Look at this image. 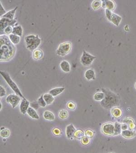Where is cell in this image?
<instances>
[{"label":"cell","mask_w":136,"mask_h":153,"mask_svg":"<svg viewBox=\"0 0 136 153\" xmlns=\"http://www.w3.org/2000/svg\"><path fill=\"white\" fill-rule=\"evenodd\" d=\"M102 7L104 8L108 9L110 11H113L115 8V4L113 1H102Z\"/></svg>","instance_id":"8fae6325"},{"label":"cell","mask_w":136,"mask_h":153,"mask_svg":"<svg viewBox=\"0 0 136 153\" xmlns=\"http://www.w3.org/2000/svg\"><path fill=\"white\" fill-rule=\"evenodd\" d=\"M102 2L101 1L94 0L92 3V8H93L94 10H97L100 8L101 7H102Z\"/></svg>","instance_id":"f546056e"},{"label":"cell","mask_w":136,"mask_h":153,"mask_svg":"<svg viewBox=\"0 0 136 153\" xmlns=\"http://www.w3.org/2000/svg\"><path fill=\"white\" fill-rule=\"evenodd\" d=\"M135 88H136V83H135Z\"/></svg>","instance_id":"bcb514c9"},{"label":"cell","mask_w":136,"mask_h":153,"mask_svg":"<svg viewBox=\"0 0 136 153\" xmlns=\"http://www.w3.org/2000/svg\"><path fill=\"white\" fill-rule=\"evenodd\" d=\"M25 41L26 48L33 51L38 49L41 44V39L38 35H30L25 36Z\"/></svg>","instance_id":"3957f363"},{"label":"cell","mask_w":136,"mask_h":153,"mask_svg":"<svg viewBox=\"0 0 136 153\" xmlns=\"http://www.w3.org/2000/svg\"><path fill=\"white\" fill-rule=\"evenodd\" d=\"M17 19H15L13 20H11L10 19L6 18H1L0 20V34L1 35H5L4 30L6 27L8 26H11L13 27L17 23Z\"/></svg>","instance_id":"52a82bcc"},{"label":"cell","mask_w":136,"mask_h":153,"mask_svg":"<svg viewBox=\"0 0 136 153\" xmlns=\"http://www.w3.org/2000/svg\"><path fill=\"white\" fill-rule=\"evenodd\" d=\"M85 136H87L90 139L92 138L94 135V132L91 129H87L85 131Z\"/></svg>","instance_id":"d6a6232c"},{"label":"cell","mask_w":136,"mask_h":153,"mask_svg":"<svg viewBox=\"0 0 136 153\" xmlns=\"http://www.w3.org/2000/svg\"><path fill=\"white\" fill-rule=\"evenodd\" d=\"M0 74L3 78L6 81L7 83L10 86V87L11 88V89L13 90L15 93H16V94L18 95L19 96L22 98V99L25 98V97L23 95L22 93H21L20 89L18 87V86L11 79L10 75L7 72L3 71H1Z\"/></svg>","instance_id":"277c9868"},{"label":"cell","mask_w":136,"mask_h":153,"mask_svg":"<svg viewBox=\"0 0 136 153\" xmlns=\"http://www.w3.org/2000/svg\"><path fill=\"white\" fill-rule=\"evenodd\" d=\"M128 129L130 130H134L136 125L134 123H131L128 124Z\"/></svg>","instance_id":"7bdbcfd3"},{"label":"cell","mask_w":136,"mask_h":153,"mask_svg":"<svg viewBox=\"0 0 136 153\" xmlns=\"http://www.w3.org/2000/svg\"><path fill=\"white\" fill-rule=\"evenodd\" d=\"M52 133L55 136H60L61 135V130L59 128L55 127L53 129Z\"/></svg>","instance_id":"d590c367"},{"label":"cell","mask_w":136,"mask_h":153,"mask_svg":"<svg viewBox=\"0 0 136 153\" xmlns=\"http://www.w3.org/2000/svg\"><path fill=\"white\" fill-rule=\"evenodd\" d=\"M121 127H122V131H124V130H128V124H126V123H123V124H121Z\"/></svg>","instance_id":"b9f144b4"},{"label":"cell","mask_w":136,"mask_h":153,"mask_svg":"<svg viewBox=\"0 0 136 153\" xmlns=\"http://www.w3.org/2000/svg\"><path fill=\"white\" fill-rule=\"evenodd\" d=\"M114 136H117L121 134L122 133V130L121 127V124L116 122L114 123Z\"/></svg>","instance_id":"484cf974"},{"label":"cell","mask_w":136,"mask_h":153,"mask_svg":"<svg viewBox=\"0 0 136 153\" xmlns=\"http://www.w3.org/2000/svg\"><path fill=\"white\" fill-rule=\"evenodd\" d=\"M123 123H126V124H129L130 123H134L133 120L131 118H127L123 120Z\"/></svg>","instance_id":"60d3db41"},{"label":"cell","mask_w":136,"mask_h":153,"mask_svg":"<svg viewBox=\"0 0 136 153\" xmlns=\"http://www.w3.org/2000/svg\"><path fill=\"white\" fill-rule=\"evenodd\" d=\"M27 114L30 117L34 119L38 120L40 119V116L36 111L33 108L29 107L27 111Z\"/></svg>","instance_id":"d6986e66"},{"label":"cell","mask_w":136,"mask_h":153,"mask_svg":"<svg viewBox=\"0 0 136 153\" xmlns=\"http://www.w3.org/2000/svg\"><path fill=\"white\" fill-rule=\"evenodd\" d=\"M105 93L104 92H98L94 95V98L96 101H102L105 98Z\"/></svg>","instance_id":"83f0119b"},{"label":"cell","mask_w":136,"mask_h":153,"mask_svg":"<svg viewBox=\"0 0 136 153\" xmlns=\"http://www.w3.org/2000/svg\"><path fill=\"white\" fill-rule=\"evenodd\" d=\"M8 37H9V39L10 40L11 42L15 45H18V44H19V43L20 42V37L19 36L11 34L9 35Z\"/></svg>","instance_id":"603a6c76"},{"label":"cell","mask_w":136,"mask_h":153,"mask_svg":"<svg viewBox=\"0 0 136 153\" xmlns=\"http://www.w3.org/2000/svg\"><path fill=\"white\" fill-rule=\"evenodd\" d=\"M122 20V17L115 13H112L111 16L110 21L115 26H118Z\"/></svg>","instance_id":"ac0fdd59"},{"label":"cell","mask_w":136,"mask_h":153,"mask_svg":"<svg viewBox=\"0 0 136 153\" xmlns=\"http://www.w3.org/2000/svg\"><path fill=\"white\" fill-rule=\"evenodd\" d=\"M6 95V91L4 87L2 86H0V97H2Z\"/></svg>","instance_id":"74e56055"},{"label":"cell","mask_w":136,"mask_h":153,"mask_svg":"<svg viewBox=\"0 0 136 153\" xmlns=\"http://www.w3.org/2000/svg\"><path fill=\"white\" fill-rule=\"evenodd\" d=\"M44 118L48 121H54L55 119V116L54 113L49 111H46L44 112Z\"/></svg>","instance_id":"d4e9b609"},{"label":"cell","mask_w":136,"mask_h":153,"mask_svg":"<svg viewBox=\"0 0 136 153\" xmlns=\"http://www.w3.org/2000/svg\"><path fill=\"white\" fill-rule=\"evenodd\" d=\"M72 47V43L70 41H66L62 43L58 46L56 53L59 57H64L69 54Z\"/></svg>","instance_id":"5b68a950"},{"label":"cell","mask_w":136,"mask_h":153,"mask_svg":"<svg viewBox=\"0 0 136 153\" xmlns=\"http://www.w3.org/2000/svg\"><path fill=\"white\" fill-rule=\"evenodd\" d=\"M13 31V27L11 26H8L7 27H6V29H5L4 34H7V35H9L12 34Z\"/></svg>","instance_id":"8d00e7d4"},{"label":"cell","mask_w":136,"mask_h":153,"mask_svg":"<svg viewBox=\"0 0 136 153\" xmlns=\"http://www.w3.org/2000/svg\"><path fill=\"white\" fill-rule=\"evenodd\" d=\"M90 142V139L86 136H84L81 140V143L83 145H88Z\"/></svg>","instance_id":"836d02e7"},{"label":"cell","mask_w":136,"mask_h":153,"mask_svg":"<svg viewBox=\"0 0 136 153\" xmlns=\"http://www.w3.org/2000/svg\"><path fill=\"white\" fill-rule=\"evenodd\" d=\"M102 132L106 136H114V125L111 122L104 124L101 128Z\"/></svg>","instance_id":"ba28073f"},{"label":"cell","mask_w":136,"mask_h":153,"mask_svg":"<svg viewBox=\"0 0 136 153\" xmlns=\"http://www.w3.org/2000/svg\"><path fill=\"white\" fill-rule=\"evenodd\" d=\"M65 90V87H56L50 90L49 91V93L54 97L61 94L64 92Z\"/></svg>","instance_id":"ffe728a7"},{"label":"cell","mask_w":136,"mask_h":153,"mask_svg":"<svg viewBox=\"0 0 136 153\" xmlns=\"http://www.w3.org/2000/svg\"><path fill=\"white\" fill-rule=\"evenodd\" d=\"M12 34L16 35L19 36L21 37L23 35V29L20 25L15 26L13 27V31Z\"/></svg>","instance_id":"7402d4cb"},{"label":"cell","mask_w":136,"mask_h":153,"mask_svg":"<svg viewBox=\"0 0 136 153\" xmlns=\"http://www.w3.org/2000/svg\"><path fill=\"white\" fill-rule=\"evenodd\" d=\"M6 13L7 12L2 6L1 2H0V16H1V17H2L5 14H6Z\"/></svg>","instance_id":"f35d334b"},{"label":"cell","mask_w":136,"mask_h":153,"mask_svg":"<svg viewBox=\"0 0 136 153\" xmlns=\"http://www.w3.org/2000/svg\"><path fill=\"white\" fill-rule=\"evenodd\" d=\"M67 107L69 109L71 110H74L75 109L76 107V104L74 102L70 101L68 102L67 104Z\"/></svg>","instance_id":"e575fe53"},{"label":"cell","mask_w":136,"mask_h":153,"mask_svg":"<svg viewBox=\"0 0 136 153\" xmlns=\"http://www.w3.org/2000/svg\"><path fill=\"white\" fill-rule=\"evenodd\" d=\"M43 51L40 49H37L33 51L32 58L35 60H39L43 58Z\"/></svg>","instance_id":"4fadbf2b"},{"label":"cell","mask_w":136,"mask_h":153,"mask_svg":"<svg viewBox=\"0 0 136 153\" xmlns=\"http://www.w3.org/2000/svg\"><path fill=\"white\" fill-rule=\"evenodd\" d=\"M60 68L65 73H69L70 71V65L67 61L63 60L59 64Z\"/></svg>","instance_id":"e0dca14e"},{"label":"cell","mask_w":136,"mask_h":153,"mask_svg":"<svg viewBox=\"0 0 136 153\" xmlns=\"http://www.w3.org/2000/svg\"><path fill=\"white\" fill-rule=\"evenodd\" d=\"M85 77L87 80L90 81L95 79V73L93 69H88L85 72Z\"/></svg>","instance_id":"2e32d148"},{"label":"cell","mask_w":136,"mask_h":153,"mask_svg":"<svg viewBox=\"0 0 136 153\" xmlns=\"http://www.w3.org/2000/svg\"><path fill=\"white\" fill-rule=\"evenodd\" d=\"M43 98L47 105H50L52 104L55 100L54 97L50 94L49 93L44 94Z\"/></svg>","instance_id":"cb8c5ba5"},{"label":"cell","mask_w":136,"mask_h":153,"mask_svg":"<svg viewBox=\"0 0 136 153\" xmlns=\"http://www.w3.org/2000/svg\"><path fill=\"white\" fill-rule=\"evenodd\" d=\"M121 135L123 137L126 139H131L135 137L136 135L135 130H126L122 131Z\"/></svg>","instance_id":"7c38bea8"},{"label":"cell","mask_w":136,"mask_h":153,"mask_svg":"<svg viewBox=\"0 0 136 153\" xmlns=\"http://www.w3.org/2000/svg\"><path fill=\"white\" fill-rule=\"evenodd\" d=\"M76 130V128L72 124L68 125L66 128V135L67 137L70 139L72 136H74V133Z\"/></svg>","instance_id":"9a60e30c"},{"label":"cell","mask_w":136,"mask_h":153,"mask_svg":"<svg viewBox=\"0 0 136 153\" xmlns=\"http://www.w3.org/2000/svg\"><path fill=\"white\" fill-rule=\"evenodd\" d=\"M17 8H18V7H16L14 9H13L12 10H11L8 11V12H7L6 14H5L1 17L7 18V19L11 20H13L15 19V13H16V11L17 10Z\"/></svg>","instance_id":"44dd1931"},{"label":"cell","mask_w":136,"mask_h":153,"mask_svg":"<svg viewBox=\"0 0 136 153\" xmlns=\"http://www.w3.org/2000/svg\"><path fill=\"white\" fill-rule=\"evenodd\" d=\"M37 103H38L39 106L40 107H45L46 106L47 104L46 103L45 100L44 99L43 95H41V96L38 99Z\"/></svg>","instance_id":"4dcf8cb0"},{"label":"cell","mask_w":136,"mask_h":153,"mask_svg":"<svg viewBox=\"0 0 136 153\" xmlns=\"http://www.w3.org/2000/svg\"><path fill=\"white\" fill-rule=\"evenodd\" d=\"M102 91L105 95V98L100 102L102 107L106 109H109L117 106L119 102L117 95L110 91L102 89Z\"/></svg>","instance_id":"7a4b0ae2"},{"label":"cell","mask_w":136,"mask_h":153,"mask_svg":"<svg viewBox=\"0 0 136 153\" xmlns=\"http://www.w3.org/2000/svg\"><path fill=\"white\" fill-rule=\"evenodd\" d=\"M111 113L114 118H119L122 116L123 112L119 107H114L111 109Z\"/></svg>","instance_id":"5bb4252c"},{"label":"cell","mask_w":136,"mask_h":153,"mask_svg":"<svg viewBox=\"0 0 136 153\" xmlns=\"http://www.w3.org/2000/svg\"><path fill=\"white\" fill-rule=\"evenodd\" d=\"M29 105H30V102L26 98L22 99L20 102V111L22 114L25 115L27 113V110L29 108Z\"/></svg>","instance_id":"30bf717a"},{"label":"cell","mask_w":136,"mask_h":153,"mask_svg":"<svg viewBox=\"0 0 136 153\" xmlns=\"http://www.w3.org/2000/svg\"><path fill=\"white\" fill-rule=\"evenodd\" d=\"M16 53V47L11 42L8 36H0V61H8L13 59Z\"/></svg>","instance_id":"6da1fadb"},{"label":"cell","mask_w":136,"mask_h":153,"mask_svg":"<svg viewBox=\"0 0 136 153\" xmlns=\"http://www.w3.org/2000/svg\"><path fill=\"white\" fill-rule=\"evenodd\" d=\"M96 58L95 56L89 54L85 51H83L81 58V63L83 66L87 67L90 65Z\"/></svg>","instance_id":"8992f818"},{"label":"cell","mask_w":136,"mask_h":153,"mask_svg":"<svg viewBox=\"0 0 136 153\" xmlns=\"http://www.w3.org/2000/svg\"><path fill=\"white\" fill-rule=\"evenodd\" d=\"M85 132L81 129H77L74 133V136L77 140H81L85 136Z\"/></svg>","instance_id":"4316f807"},{"label":"cell","mask_w":136,"mask_h":153,"mask_svg":"<svg viewBox=\"0 0 136 153\" xmlns=\"http://www.w3.org/2000/svg\"><path fill=\"white\" fill-rule=\"evenodd\" d=\"M6 102L10 104L13 108H14L20 102V97L17 94H11L6 98Z\"/></svg>","instance_id":"9c48e42d"},{"label":"cell","mask_w":136,"mask_h":153,"mask_svg":"<svg viewBox=\"0 0 136 153\" xmlns=\"http://www.w3.org/2000/svg\"><path fill=\"white\" fill-rule=\"evenodd\" d=\"M105 13H106V17L108 19L109 21H110L111 16L112 14V12L111 11L109 10L108 9H106L105 10Z\"/></svg>","instance_id":"ab89813d"},{"label":"cell","mask_w":136,"mask_h":153,"mask_svg":"<svg viewBox=\"0 0 136 153\" xmlns=\"http://www.w3.org/2000/svg\"><path fill=\"white\" fill-rule=\"evenodd\" d=\"M59 118L61 119H65L67 118L69 116V114H68V111L65 110H63L61 111H60L59 112Z\"/></svg>","instance_id":"1f68e13d"},{"label":"cell","mask_w":136,"mask_h":153,"mask_svg":"<svg viewBox=\"0 0 136 153\" xmlns=\"http://www.w3.org/2000/svg\"><path fill=\"white\" fill-rule=\"evenodd\" d=\"M1 108H2V104H1Z\"/></svg>","instance_id":"f6af8a7d"},{"label":"cell","mask_w":136,"mask_h":153,"mask_svg":"<svg viewBox=\"0 0 136 153\" xmlns=\"http://www.w3.org/2000/svg\"><path fill=\"white\" fill-rule=\"evenodd\" d=\"M124 29H125V30H126V31H128V30H129L128 26H125V28H124Z\"/></svg>","instance_id":"ee69618b"},{"label":"cell","mask_w":136,"mask_h":153,"mask_svg":"<svg viewBox=\"0 0 136 153\" xmlns=\"http://www.w3.org/2000/svg\"></svg>","instance_id":"7dc6e473"},{"label":"cell","mask_w":136,"mask_h":153,"mask_svg":"<svg viewBox=\"0 0 136 153\" xmlns=\"http://www.w3.org/2000/svg\"><path fill=\"white\" fill-rule=\"evenodd\" d=\"M10 131L8 129L5 128L4 127H2L1 129V132L0 135L2 137L7 138L10 135Z\"/></svg>","instance_id":"f1b7e54d"}]
</instances>
